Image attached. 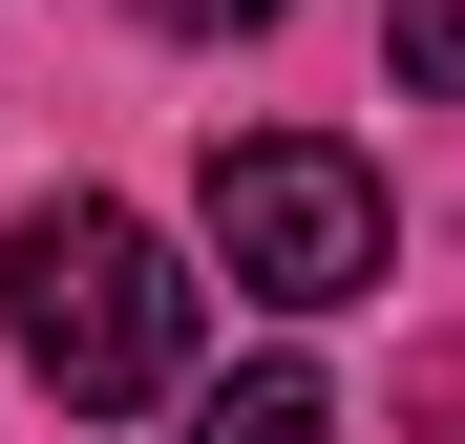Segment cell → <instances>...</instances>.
Here are the masks:
<instances>
[{"label":"cell","instance_id":"cell-1","mask_svg":"<svg viewBox=\"0 0 465 444\" xmlns=\"http://www.w3.org/2000/svg\"><path fill=\"white\" fill-rule=\"evenodd\" d=\"M0 339H22V381H43V402L148 423V402L191 381V275H170V233H148V212L43 191L22 233H0Z\"/></svg>","mask_w":465,"mask_h":444},{"label":"cell","instance_id":"cell-2","mask_svg":"<svg viewBox=\"0 0 465 444\" xmlns=\"http://www.w3.org/2000/svg\"><path fill=\"white\" fill-rule=\"evenodd\" d=\"M212 254H232V296H275V318H339V296L402 275V212H381V170L339 127H232L212 148Z\"/></svg>","mask_w":465,"mask_h":444},{"label":"cell","instance_id":"cell-3","mask_svg":"<svg viewBox=\"0 0 465 444\" xmlns=\"http://www.w3.org/2000/svg\"><path fill=\"white\" fill-rule=\"evenodd\" d=\"M170 444H339V402H318V360H254V381H212Z\"/></svg>","mask_w":465,"mask_h":444},{"label":"cell","instance_id":"cell-4","mask_svg":"<svg viewBox=\"0 0 465 444\" xmlns=\"http://www.w3.org/2000/svg\"><path fill=\"white\" fill-rule=\"evenodd\" d=\"M381 43H402V85L465 106V0H381Z\"/></svg>","mask_w":465,"mask_h":444},{"label":"cell","instance_id":"cell-5","mask_svg":"<svg viewBox=\"0 0 465 444\" xmlns=\"http://www.w3.org/2000/svg\"><path fill=\"white\" fill-rule=\"evenodd\" d=\"M148 22H170V43H254L275 0H148Z\"/></svg>","mask_w":465,"mask_h":444}]
</instances>
